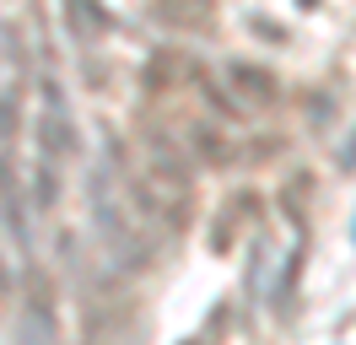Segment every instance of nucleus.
Returning <instances> with one entry per match:
<instances>
[{
    "instance_id": "nucleus-1",
    "label": "nucleus",
    "mask_w": 356,
    "mask_h": 345,
    "mask_svg": "<svg viewBox=\"0 0 356 345\" xmlns=\"http://www.w3.org/2000/svg\"><path fill=\"white\" fill-rule=\"evenodd\" d=\"M76 151H81V135H76V125H70L65 103L49 92V108H44V119H38V157L65 162V157H76Z\"/></svg>"
},
{
    "instance_id": "nucleus-2",
    "label": "nucleus",
    "mask_w": 356,
    "mask_h": 345,
    "mask_svg": "<svg viewBox=\"0 0 356 345\" xmlns=\"http://www.w3.org/2000/svg\"><path fill=\"white\" fill-rule=\"evenodd\" d=\"M65 27H70V38H81V43H103L113 17L103 0H65Z\"/></svg>"
},
{
    "instance_id": "nucleus-3",
    "label": "nucleus",
    "mask_w": 356,
    "mask_h": 345,
    "mask_svg": "<svg viewBox=\"0 0 356 345\" xmlns=\"http://www.w3.org/2000/svg\"><path fill=\"white\" fill-rule=\"evenodd\" d=\"M0 216H6V227L17 237H27V200H22V172L17 162L0 151Z\"/></svg>"
},
{
    "instance_id": "nucleus-4",
    "label": "nucleus",
    "mask_w": 356,
    "mask_h": 345,
    "mask_svg": "<svg viewBox=\"0 0 356 345\" xmlns=\"http://www.w3.org/2000/svg\"><path fill=\"white\" fill-rule=\"evenodd\" d=\"M152 11H156V22H168L178 33H200L216 17V0H152Z\"/></svg>"
},
{
    "instance_id": "nucleus-5",
    "label": "nucleus",
    "mask_w": 356,
    "mask_h": 345,
    "mask_svg": "<svg viewBox=\"0 0 356 345\" xmlns=\"http://www.w3.org/2000/svg\"><path fill=\"white\" fill-rule=\"evenodd\" d=\"M227 81L243 92V103L248 108H265V103H275V76L270 70H259V65H227Z\"/></svg>"
},
{
    "instance_id": "nucleus-6",
    "label": "nucleus",
    "mask_w": 356,
    "mask_h": 345,
    "mask_svg": "<svg viewBox=\"0 0 356 345\" xmlns=\"http://www.w3.org/2000/svg\"><path fill=\"white\" fill-rule=\"evenodd\" d=\"M195 76V60L184 54V49H162V54H152V65H146V86L152 92H168V86L189 81Z\"/></svg>"
},
{
    "instance_id": "nucleus-7",
    "label": "nucleus",
    "mask_w": 356,
    "mask_h": 345,
    "mask_svg": "<svg viewBox=\"0 0 356 345\" xmlns=\"http://www.w3.org/2000/svg\"><path fill=\"white\" fill-rule=\"evenodd\" d=\"M248 211H259V200H254V194H238V200L227 205V221H216V232H211V248H216V254L238 243V227L248 221Z\"/></svg>"
},
{
    "instance_id": "nucleus-8",
    "label": "nucleus",
    "mask_w": 356,
    "mask_h": 345,
    "mask_svg": "<svg viewBox=\"0 0 356 345\" xmlns=\"http://www.w3.org/2000/svg\"><path fill=\"white\" fill-rule=\"evenodd\" d=\"M189 146H195L200 162H232V146H227V135L216 125H195L189 129Z\"/></svg>"
},
{
    "instance_id": "nucleus-9",
    "label": "nucleus",
    "mask_w": 356,
    "mask_h": 345,
    "mask_svg": "<svg viewBox=\"0 0 356 345\" xmlns=\"http://www.w3.org/2000/svg\"><path fill=\"white\" fill-rule=\"evenodd\" d=\"M54 200H60V162L38 157V168H33V205H54Z\"/></svg>"
},
{
    "instance_id": "nucleus-10",
    "label": "nucleus",
    "mask_w": 356,
    "mask_h": 345,
    "mask_svg": "<svg viewBox=\"0 0 356 345\" xmlns=\"http://www.w3.org/2000/svg\"><path fill=\"white\" fill-rule=\"evenodd\" d=\"M17 119H22V113H17V92H6V97H0V135H11Z\"/></svg>"
}]
</instances>
